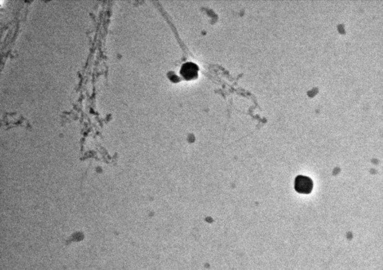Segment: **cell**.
I'll use <instances>...</instances> for the list:
<instances>
[{
  "label": "cell",
  "instance_id": "obj_2",
  "mask_svg": "<svg viewBox=\"0 0 383 270\" xmlns=\"http://www.w3.org/2000/svg\"><path fill=\"white\" fill-rule=\"evenodd\" d=\"M199 67L196 63L188 62L183 64L180 70L182 77L186 80H191L198 76Z\"/></svg>",
  "mask_w": 383,
  "mask_h": 270
},
{
  "label": "cell",
  "instance_id": "obj_1",
  "mask_svg": "<svg viewBox=\"0 0 383 270\" xmlns=\"http://www.w3.org/2000/svg\"><path fill=\"white\" fill-rule=\"evenodd\" d=\"M313 181L307 177L299 175L294 181V189L299 193L308 195L313 189Z\"/></svg>",
  "mask_w": 383,
  "mask_h": 270
}]
</instances>
